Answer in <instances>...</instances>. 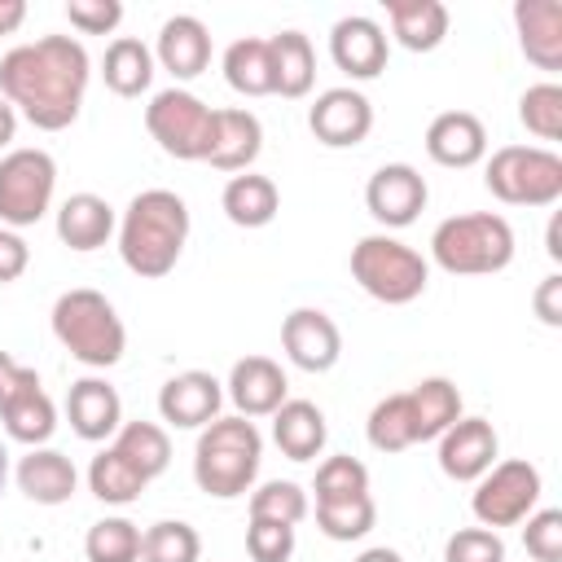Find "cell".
<instances>
[{"label": "cell", "instance_id": "cell-30", "mask_svg": "<svg viewBox=\"0 0 562 562\" xmlns=\"http://www.w3.org/2000/svg\"><path fill=\"white\" fill-rule=\"evenodd\" d=\"M408 404H413V422H417V443L439 439L457 417H465L461 413V391L448 378H422L408 391Z\"/></svg>", "mask_w": 562, "mask_h": 562}, {"label": "cell", "instance_id": "cell-45", "mask_svg": "<svg viewBox=\"0 0 562 562\" xmlns=\"http://www.w3.org/2000/svg\"><path fill=\"white\" fill-rule=\"evenodd\" d=\"M66 18L83 35H110L123 22V4L119 0H66Z\"/></svg>", "mask_w": 562, "mask_h": 562}, {"label": "cell", "instance_id": "cell-50", "mask_svg": "<svg viewBox=\"0 0 562 562\" xmlns=\"http://www.w3.org/2000/svg\"><path fill=\"white\" fill-rule=\"evenodd\" d=\"M13 132H18V110H13V105L0 97V149H9Z\"/></svg>", "mask_w": 562, "mask_h": 562}, {"label": "cell", "instance_id": "cell-6", "mask_svg": "<svg viewBox=\"0 0 562 562\" xmlns=\"http://www.w3.org/2000/svg\"><path fill=\"white\" fill-rule=\"evenodd\" d=\"M351 277L369 299H378L386 307H404V303L422 299V290L430 281V263L400 237L369 233L351 246Z\"/></svg>", "mask_w": 562, "mask_h": 562}, {"label": "cell", "instance_id": "cell-14", "mask_svg": "<svg viewBox=\"0 0 562 562\" xmlns=\"http://www.w3.org/2000/svg\"><path fill=\"white\" fill-rule=\"evenodd\" d=\"M281 347L303 373H325L342 356V334L329 312L321 307H294L281 321Z\"/></svg>", "mask_w": 562, "mask_h": 562}, {"label": "cell", "instance_id": "cell-26", "mask_svg": "<svg viewBox=\"0 0 562 562\" xmlns=\"http://www.w3.org/2000/svg\"><path fill=\"white\" fill-rule=\"evenodd\" d=\"M386 18L391 35L408 53H430L448 35V9L439 0H386Z\"/></svg>", "mask_w": 562, "mask_h": 562}, {"label": "cell", "instance_id": "cell-8", "mask_svg": "<svg viewBox=\"0 0 562 562\" xmlns=\"http://www.w3.org/2000/svg\"><path fill=\"white\" fill-rule=\"evenodd\" d=\"M145 127L162 154H171L180 162H206L215 110L202 97H193L189 88H162L145 105Z\"/></svg>", "mask_w": 562, "mask_h": 562}, {"label": "cell", "instance_id": "cell-42", "mask_svg": "<svg viewBox=\"0 0 562 562\" xmlns=\"http://www.w3.org/2000/svg\"><path fill=\"white\" fill-rule=\"evenodd\" d=\"M522 522V544L531 562H562V509H531Z\"/></svg>", "mask_w": 562, "mask_h": 562}, {"label": "cell", "instance_id": "cell-24", "mask_svg": "<svg viewBox=\"0 0 562 562\" xmlns=\"http://www.w3.org/2000/svg\"><path fill=\"white\" fill-rule=\"evenodd\" d=\"M114 233V206L97 193H70L61 206H57V237L61 246L70 250H97L105 246Z\"/></svg>", "mask_w": 562, "mask_h": 562}, {"label": "cell", "instance_id": "cell-7", "mask_svg": "<svg viewBox=\"0 0 562 562\" xmlns=\"http://www.w3.org/2000/svg\"><path fill=\"white\" fill-rule=\"evenodd\" d=\"M483 184L509 206H553L562 198V158L540 145H501L487 158Z\"/></svg>", "mask_w": 562, "mask_h": 562}, {"label": "cell", "instance_id": "cell-23", "mask_svg": "<svg viewBox=\"0 0 562 562\" xmlns=\"http://www.w3.org/2000/svg\"><path fill=\"white\" fill-rule=\"evenodd\" d=\"M18 487L26 501L35 505H66L79 487V474H75V461L57 448H31L22 461H18Z\"/></svg>", "mask_w": 562, "mask_h": 562}, {"label": "cell", "instance_id": "cell-29", "mask_svg": "<svg viewBox=\"0 0 562 562\" xmlns=\"http://www.w3.org/2000/svg\"><path fill=\"white\" fill-rule=\"evenodd\" d=\"M101 75L114 97H140L154 83V53L136 35H119L101 57Z\"/></svg>", "mask_w": 562, "mask_h": 562}, {"label": "cell", "instance_id": "cell-47", "mask_svg": "<svg viewBox=\"0 0 562 562\" xmlns=\"http://www.w3.org/2000/svg\"><path fill=\"white\" fill-rule=\"evenodd\" d=\"M31 386H40V373H35L31 364L13 360L9 351H0V404H9L13 395H22V391H31Z\"/></svg>", "mask_w": 562, "mask_h": 562}, {"label": "cell", "instance_id": "cell-28", "mask_svg": "<svg viewBox=\"0 0 562 562\" xmlns=\"http://www.w3.org/2000/svg\"><path fill=\"white\" fill-rule=\"evenodd\" d=\"M220 206H224V215H228L237 228H263V224L277 220L281 193H277V184H272L268 176L241 171V176H233V180L224 184Z\"/></svg>", "mask_w": 562, "mask_h": 562}, {"label": "cell", "instance_id": "cell-17", "mask_svg": "<svg viewBox=\"0 0 562 562\" xmlns=\"http://www.w3.org/2000/svg\"><path fill=\"white\" fill-rule=\"evenodd\" d=\"M224 386H228V400L237 404V417H272L290 391L281 364L268 356H241Z\"/></svg>", "mask_w": 562, "mask_h": 562}, {"label": "cell", "instance_id": "cell-15", "mask_svg": "<svg viewBox=\"0 0 562 562\" xmlns=\"http://www.w3.org/2000/svg\"><path fill=\"white\" fill-rule=\"evenodd\" d=\"M220 404H224V386L211 373H202V369H184V373L167 378L162 391H158V413L176 430L211 426L220 417Z\"/></svg>", "mask_w": 562, "mask_h": 562}, {"label": "cell", "instance_id": "cell-22", "mask_svg": "<svg viewBox=\"0 0 562 562\" xmlns=\"http://www.w3.org/2000/svg\"><path fill=\"white\" fill-rule=\"evenodd\" d=\"M514 26L527 61L540 70H562V4L558 0H518Z\"/></svg>", "mask_w": 562, "mask_h": 562}, {"label": "cell", "instance_id": "cell-20", "mask_svg": "<svg viewBox=\"0 0 562 562\" xmlns=\"http://www.w3.org/2000/svg\"><path fill=\"white\" fill-rule=\"evenodd\" d=\"M154 57L162 61V70H171L176 79H198L211 66V31L202 18L193 13H176L158 26V44Z\"/></svg>", "mask_w": 562, "mask_h": 562}, {"label": "cell", "instance_id": "cell-40", "mask_svg": "<svg viewBox=\"0 0 562 562\" xmlns=\"http://www.w3.org/2000/svg\"><path fill=\"white\" fill-rule=\"evenodd\" d=\"M518 123L540 140H558L562 136V88L558 83H531L518 97Z\"/></svg>", "mask_w": 562, "mask_h": 562}, {"label": "cell", "instance_id": "cell-11", "mask_svg": "<svg viewBox=\"0 0 562 562\" xmlns=\"http://www.w3.org/2000/svg\"><path fill=\"white\" fill-rule=\"evenodd\" d=\"M426 180L408 162H386L364 184V206L382 228H408L426 211Z\"/></svg>", "mask_w": 562, "mask_h": 562}, {"label": "cell", "instance_id": "cell-48", "mask_svg": "<svg viewBox=\"0 0 562 562\" xmlns=\"http://www.w3.org/2000/svg\"><path fill=\"white\" fill-rule=\"evenodd\" d=\"M531 307H536V316H540L549 329H558V325H562V277H558V272H549V277L536 285Z\"/></svg>", "mask_w": 562, "mask_h": 562}, {"label": "cell", "instance_id": "cell-53", "mask_svg": "<svg viewBox=\"0 0 562 562\" xmlns=\"http://www.w3.org/2000/svg\"><path fill=\"white\" fill-rule=\"evenodd\" d=\"M4 483H9V452H4V443H0V492H4Z\"/></svg>", "mask_w": 562, "mask_h": 562}, {"label": "cell", "instance_id": "cell-12", "mask_svg": "<svg viewBox=\"0 0 562 562\" xmlns=\"http://www.w3.org/2000/svg\"><path fill=\"white\" fill-rule=\"evenodd\" d=\"M307 127L321 145L351 149L373 132V105L360 88H325L307 110Z\"/></svg>", "mask_w": 562, "mask_h": 562}, {"label": "cell", "instance_id": "cell-18", "mask_svg": "<svg viewBox=\"0 0 562 562\" xmlns=\"http://www.w3.org/2000/svg\"><path fill=\"white\" fill-rule=\"evenodd\" d=\"M426 154L439 162V167H474L483 162L487 154V127L479 114L470 110H443L430 119L426 127Z\"/></svg>", "mask_w": 562, "mask_h": 562}, {"label": "cell", "instance_id": "cell-1", "mask_svg": "<svg viewBox=\"0 0 562 562\" xmlns=\"http://www.w3.org/2000/svg\"><path fill=\"white\" fill-rule=\"evenodd\" d=\"M88 75V48L75 35H40L0 57V97L40 132H61L79 119Z\"/></svg>", "mask_w": 562, "mask_h": 562}, {"label": "cell", "instance_id": "cell-3", "mask_svg": "<svg viewBox=\"0 0 562 562\" xmlns=\"http://www.w3.org/2000/svg\"><path fill=\"white\" fill-rule=\"evenodd\" d=\"M259 461H263V439H259L255 422L250 417H215L211 426H202V435L193 443V483L215 501H233V496L250 492Z\"/></svg>", "mask_w": 562, "mask_h": 562}, {"label": "cell", "instance_id": "cell-37", "mask_svg": "<svg viewBox=\"0 0 562 562\" xmlns=\"http://www.w3.org/2000/svg\"><path fill=\"white\" fill-rule=\"evenodd\" d=\"M378 522V505L373 496H347V501H316V527L329 540H360L369 536Z\"/></svg>", "mask_w": 562, "mask_h": 562}, {"label": "cell", "instance_id": "cell-32", "mask_svg": "<svg viewBox=\"0 0 562 562\" xmlns=\"http://www.w3.org/2000/svg\"><path fill=\"white\" fill-rule=\"evenodd\" d=\"M224 79L241 97H268L272 92V53H268V40H259V35L233 40L224 48Z\"/></svg>", "mask_w": 562, "mask_h": 562}, {"label": "cell", "instance_id": "cell-39", "mask_svg": "<svg viewBox=\"0 0 562 562\" xmlns=\"http://www.w3.org/2000/svg\"><path fill=\"white\" fill-rule=\"evenodd\" d=\"M250 518L299 527L307 518V492L299 483H290V479H272V483H263V487L250 492Z\"/></svg>", "mask_w": 562, "mask_h": 562}, {"label": "cell", "instance_id": "cell-2", "mask_svg": "<svg viewBox=\"0 0 562 562\" xmlns=\"http://www.w3.org/2000/svg\"><path fill=\"white\" fill-rule=\"evenodd\" d=\"M189 241V206L171 189H145L119 220V255L136 277H167Z\"/></svg>", "mask_w": 562, "mask_h": 562}, {"label": "cell", "instance_id": "cell-46", "mask_svg": "<svg viewBox=\"0 0 562 562\" xmlns=\"http://www.w3.org/2000/svg\"><path fill=\"white\" fill-rule=\"evenodd\" d=\"M26 263H31V246H26L13 228L0 224V285L18 281V277L26 272Z\"/></svg>", "mask_w": 562, "mask_h": 562}, {"label": "cell", "instance_id": "cell-51", "mask_svg": "<svg viewBox=\"0 0 562 562\" xmlns=\"http://www.w3.org/2000/svg\"><path fill=\"white\" fill-rule=\"evenodd\" d=\"M544 241H549V246H544V250H549V259L558 263V259H562V215H553V220H549V237H544Z\"/></svg>", "mask_w": 562, "mask_h": 562}, {"label": "cell", "instance_id": "cell-41", "mask_svg": "<svg viewBox=\"0 0 562 562\" xmlns=\"http://www.w3.org/2000/svg\"><path fill=\"white\" fill-rule=\"evenodd\" d=\"M369 492V470L356 457H325L316 465V501H347Z\"/></svg>", "mask_w": 562, "mask_h": 562}, {"label": "cell", "instance_id": "cell-19", "mask_svg": "<svg viewBox=\"0 0 562 562\" xmlns=\"http://www.w3.org/2000/svg\"><path fill=\"white\" fill-rule=\"evenodd\" d=\"M66 417H70V430L79 439L101 443V439L119 435V426H123V400H119V391L105 378H79L66 391Z\"/></svg>", "mask_w": 562, "mask_h": 562}, {"label": "cell", "instance_id": "cell-21", "mask_svg": "<svg viewBox=\"0 0 562 562\" xmlns=\"http://www.w3.org/2000/svg\"><path fill=\"white\" fill-rule=\"evenodd\" d=\"M263 149V123L250 110H215V127H211V149L206 162L220 171H250V162Z\"/></svg>", "mask_w": 562, "mask_h": 562}, {"label": "cell", "instance_id": "cell-16", "mask_svg": "<svg viewBox=\"0 0 562 562\" xmlns=\"http://www.w3.org/2000/svg\"><path fill=\"white\" fill-rule=\"evenodd\" d=\"M386 53H391L386 31L364 13L338 18L334 31H329V57L351 79H378L386 70Z\"/></svg>", "mask_w": 562, "mask_h": 562}, {"label": "cell", "instance_id": "cell-34", "mask_svg": "<svg viewBox=\"0 0 562 562\" xmlns=\"http://www.w3.org/2000/svg\"><path fill=\"white\" fill-rule=\"evenodd\" d=\"M145 487H149V479L127 457H119L114 448L97 452L92 465H88V492L105 505H132V501H140Z\"/></svg>", "mask_w": 562, "mask_h": 562}, {"label": "cell", "instance_id": "cell-10", "mask_svg": "<svg viewBox=\"0 0 562 562\" xmlns=\"http://www.w3.org/2000/svg\"><path fill=\"white\" fill-rule=\"evenodd\" d=\"M540 492H544L540 470L522 457H509V461H496L479 479V487L470 496V509H474L479 527H492V531L496 527H518L540 505Z\"/></svg>", "mask_w": 562, "mask_h": 562}, {"label": "cell", "instance_id": "cell-13", "mask_svg": "<svg viewBox=\"0 0 562 562\" xmlns=\"http://www.w3.org/2000/svg\"><path fill=\"white\" fill-rule=\"evenodd\" d=\"M496 448L501 439L487 417H457L439 435V470L452 483H479L496 465Z\"/></svg>", "mask_w": 562, "mask_h": 562}, {"label": "cell", "instance_id": "cell-5", "mask_svg": "<svg viewBox=\"0 0 562 562\" xmlns=\"http://www.w3.org/2000/svg\"><path fill=\"white\" fill-rule=\"evenodd\" d=\"M53 334L88 369L119 364L127 347V329L101 290H66L53 303Z\"/></svg>", "mask_w": 562, "mask_h": 562}, {"label": "cell", "instance_id": "cell-44", "mask_svg": "<svg viewBox=\"0 0 562 562\" xmlns=\"http://www.w3.org/2000/svg\"><path fill=\"white\" fill-rule=\"evenodd\" d=\"M246 553H250V562H290V553H294V527L268 522V518H250V527H246Z\"/></svg>", "mask_w": 562, "mask_h": 562}, {"label": "cell", "instance_id": "cell-49", "mask_svg": "<svg viewBox=\"0 0 562 562\" xmlns=\"http://www.w3.org/2000/svg\"><path fill=\"white\" fill-rule=\"evenodd\" d=\"M26 22V0H0V35H13Z\"/></svg>", "mask_w": 562, "mask_h": 562}, {"label": "cell", "instance_id": "cell-36", "mask_svg": "<svg viewBox=\"0 0 562 562\" xmlns=\"http://www.w3.org/2000/svg\"><path fill=\"white\" fill-rule=\"evenodd\" d=\"M140 562H202V536L184 518H162L140 531Z\"/></svg>", "mask_w": 562, "mask_h": 562}, {"label": "cell", "instance_id": "cell-31", "mask_svg": "<svg viewBox=\"0 0 562 562\" xmlns=\"http://www.w3.org/2000/svg\"><path fill=\"white\" fill-rule=\"evenodd\" d=\"M0 422H4L9 439L26 443V448H44L57 430V408L44 395V386H31V391L13 395L9 404H0Z\"/></svg>", "mask_w": 562, "mask_h": 562}, {"label": "cell", "instance_id": "cell-4", "mask_svg": "<svg viewBox=\"0 0 562 562\" xmlns=\"http://www.w3.org/2000/svg\"><path fill=\"white\" fill-rule=\"evenodd\" d=\"M430 259L452 277H492L514 263V228L505 215H448L430 233Z\"/></svg>", "mask_w": 562, "mask_h": 562}, {"label": "cell", "instance_id": "cell-38", "mask_svg": "<svg viewBox=\"0 0 562 562\" xmlns=\"http://www.w3.org/2000/svg\"><path fill=\"white\" fill-rule=\"evenodd\" d=\"M88 562H140V527L132 518H101L83 536Z\"/></svg>", "mask_w": 562, "mask_h": 562}, {"label": "cell", "instance_id": "cell-33", "mask_svg": "<svg viewBox=\"0 0 562 562\" xmlns=\"http://www.w3.org/2000/svg\"><path fill=\"white\" fill-rule=\"evenodd\" d=\"M110 448L119 457H127L149 483L171 465V439H167V430L158 422H123Z\"/></svg>", "mask_w": 562, "mask_h": 562}, {"label": "cell", "instance_id": "cell-35", "mask_svg": "<svg viewBox=\"0 0 562 562\" xmlns=\"http://www.w3.org/2000/svg\"><path fill=\"white\" fill-rule=\"evenodd\" d=\"M364 435L378 452H404L417 443V422H413V404H408V391L400 395H386L373 404L369 422H364Z\"/></svg>", "mask_w": 562, "mask_h": 562}, {"label": "cell", "instance_id": "cell-9", "mask_svg": "<svg viewBox=\"0 0 562 562\" xmlns=\"http://www.w3.org/2000/svg\"><path fill=\"white\" fill-rule=\"evenodd\" d=\"M57 189V162L48 149H9L0 158V224L4 228H31L53 206Z\"/></svg>", "mask_w": 562, "mask_h": 562}, {"label": "cell", "instance_id": "cell-25", "mask_svg": "<svg viewBox=\"0 0 562 562\" xmlns=\"http://www.w3.org/2000/svg\"><path fill=\"white\" fill-rule=\"evenodd\" d=\"M325 413L312 404V400H285L277 413H272V439L277 448L290 457V461H312L321 457L325 448Z\"/></svg>", "mask_w": 562, "mask_h": 562}, {"label": "cell", "instance_id": "cell-52", "mask_svg": "<svg viewBox=\"0 0 562 562\" xmlns=\"http://www.w3.org/2000/svg\"><path fill=\"white\" fill-rule=\"evenodd\" d=\"M356 562H404V558H400L395 549H386V544H378V549H364V553H360Z\"/></svg>", "mask_w": 562, "mask_h": 562}, {"label": "cell", "instance_id": "cell-27", "mask_svg": "<svg viewBox=\"0 0 562 562\" xmlns=\"http://www.w3.org/2000/svg\"><path fill=\"white\" fill-rule=\"evenodd\" d=\"M268 53H272V92L281 97H307L312 83H316V53H312V40L303 31H281L268 40Z\"/></svg>", "mask_w": 562, "mask_h": 562}, {"label": "cell", "instance_id": "cell-43", "mask_svg": "<svg viewBox=\"0 0 562 562\" xmlns=\"http://www.w3.org/2000/svg\"><path fill=\"white\" fill-rule=\"evenodd\" d=\"M443 562H505V540L492 527H461L448 536Z\"/></svg>", "mask_w": 562, "mask_h": 562}]
</instances>
